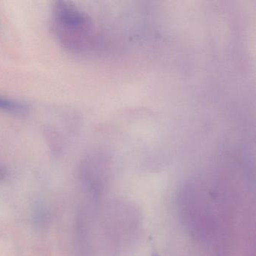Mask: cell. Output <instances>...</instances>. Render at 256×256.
<instances>
[{"mask_svg":"<svg viewBox=\"0 0 256 256\" xmlns=\"http://www.w3.org/2000/svg\"><path fill=\"white\" fill-rule=\"evenodd\" d=\"M52 29L60 46L73 54L92 53L101 43L92 18L71 2H55L52 8Z\"/></svg>","mask_w":256,"mask_h":256,"instance_id":"6da1fadb","label":"cell"},{"mask_svg":"<svg viewBox=\"0 0 256 256\" xmlns=\"http://www.w3.org/2000/svg\"><path fill=\"white\" fill-rule=\"evenodd\" d=\"M0 110L11 114L22 116L28 114V107L24 103L0 95Z\"/></svg>","mask_w":256,"mask_h":256,"instance_id":"7a4b0ae2","label":"cell"},{"mask_svg":"<svg viewBox=\"0 0 256 256\" xmlns=\"http://www.w3.org/2000/svg\"><path fill=\"white\" fill-rule=\"evenodd\" d=\"M44 134L50 151L55 156L60 155L64 151V142L59 132L53 127H48L44 130Z\"/></svg>","mask_w":256,"mask_h":256,"instance_id":"3957f363","label":"cell"},{"mask_svg":"<svg viewBox=\"0 0 256 256\" xmlns=\"http://www.w3.org/2000/svg\"><path fill=\"white\" fill-rule=\"evenodd\" d=\"M6 176V169L0 164V181L5 179Z\"/></svg>","mask_w":256,"mask_h":256,"instance_id":"277c9868","label":"cell"},{"mask_svg":"<svg viewBox=\"0 0 256 256\" xmlns=\"http://www.w3.org/2000/svg\"><path fill=\"white\" fill-rule=\"evenodd\" d=\"M157 256V254H156V256Z\"/></svg>","mask_w":256,"mask_h":256,"instance_id":"5b68a950","label":"cell"}]
</instances>
